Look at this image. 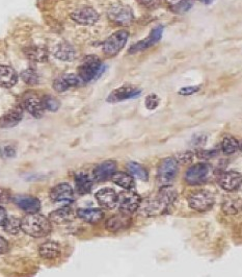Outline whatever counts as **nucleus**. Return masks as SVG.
Listing matches in <instances>:
<instances>
[{
  "instance_id": "obj_1",
  "label": "nucleus",
  "mask_w": 242,
  "mask_h": 277,
  "mask_svg": "<svg viewBox=\"0 0 242 277\" xmlns=\"http://www.w3.org/2000/svg\"><path fill=\"white\" fill-rule=\"evenodd\" d=\"M21 229L33 237H43L51 233L52 225L49 218H46L43 215L37 213L27 214L22 219Z\"/></svg>"
},
{
  "instance_id": "obj_2",
  "label": "nucleus",
  "mask_w": 242,
  "mask_h": 277,
  "mask_svg": "<svg viewBox=\"0 0 242 277\" xmlns=\"http://www.w3.org/2000/svg\"><path fill=\"white\" fill-rule=\"evenodd\" d=\"M105 69V65L98 57L89 56L83 59L81 66L78 69V75L83 82H91L98 79L104 73Z\"/></svg>"
},
{
  "instance_id": "obj_3",
  "label": "nucleus",
  "mask_w": 242,
  "mask_h": 277,
  "mask_svg": "<svg viewBox=\"0 0 242 277\" xmlns=\"http://www.w3.org/2000/svg\"><path fill=\"white\" fill-rule=\"evenodd\" d=\"M178 174V163L174 158L162 159L157 170V182L159 187L171 186Z\"/></svg>"
},
{
  "instance_id": "obj_4",
  "label": "nucleus",
  "mask_w": 242,
  "mask_h": 277,
  "mask_svg": "<svg viewBox=\"0 0 242 277\" xmlns=\"http://www.w3.org/2000/svg\"><path fill=\"white\" fill-rule=\"evenodd\" d=\"M108 18L116 25L128 26L134 20V14L130 6L115 3L109 6L107 11Z\"/></svg>"
},
{
  "instance_id": "obj_5",
  "label": "nucleus",
  "mask_w": 242,
  "mask_h": 277,
  "mask_svg": "<svg viewBox=\"0 0 242 277\" xmlns=\"http://www.w3.org/2000/svg\"><path fill=\"white\" fill-rule=\"evenodd\" d=\"M129 38V33L127 30H118V32L113 33L109 36L107 39L104 41L102 49L104 55L107 57H114L125 47Z\"/></svg>"
},
{
  "instance_id": "obj_6",
  "label": "nucleus",
  "mask_w": 242,
  "mask_h": 277,
  "mask_svg": "<svg viewBox=\"0 0 242 277\" xmlns=\"http://www.w3.org/2000/svg\"><path fill=\"white\" fill-rule=\"evenodd\" d=\"M215 202L214 195L210 191L200 190L193 192L188 197V204L190 209L197 212H205L211 209Z\"/></svg>"
},
{
  "instance_id": "obj_7",
  "label": "nucleus",
  "mask_w": 242,
  "mask_h": 277,
  "mask_svg": "<svg viewBox=\"0 0 242 277\" xmlns=\"http://www.w3.org/2000/svg\"><path fill=\"white\" fill-rule=\"evenodd\" d=\"M212 168L208 164H197L187 170L185 174V180L191 186H199L209 180L211 176Z\"/></svg>"
},
{
  "instance_id": "obj_8",
  "label": "nucleus",
  "mask_w": 242,
  "mask_h": 277,
  "mask_svg": "<svg viewBox=\"0 0 242 277\" xmlns=\"http://www.w3.org/2000/svg\"><path fill=\"white\" fill-rule=\"evenodd\" d=\"M50 199L54 203L69 205L74 202L75 196L72 187L69 183L61 182L53 187L50 191Z\"/></svg>"
},
{
  "instance_id": "obj_9",
  "label": "nucleus",
  "mask_w": 242,
  "mask_h": 277,
  "mask_svg": "<svg viewBox=\"0 0 242 277\" xmlns=\"http://www.w3.org/2000/svg\"><path fill=\"white\" fill-rule=\"evenodd\" d=\"M71 18L77 24L82 26L93 25L99 21L100 15L99 13L90 6L78 7L71 13Z\"/></svg>"
},
{
  "instance_id": "obj_10",
  "label": "nucleus",
  "mask_w": 242,
  "mask_h": 277,
  "mask_svg": "<svg viewBox=\"0 0 242 277\" xmlns=\"http://www.w3.org/2000/svg\"><path fill=\"white\" fill-rule=\"evenodd\" d=\"M142 94V90L131 84H125L120 88L114 89L106 98V101L109 103H118L125 101L128 99H133Z\"/></svg>"
},
{
  "instance_id": "obj_11",
  "label": "nucleus",
  "mask_w": 242,
  "mask_h": 277,
  "mask_svg": "<svg viewBox=\"0 0 242 277\" xmlns=\"http://www.w3.org/2000/svg\"><path fill=\"white\" fill-rule=\"evenodd\" d=\"M140 202H142V199H140L139 195L135 193V192L126 190L119 194L118 205L122 213L130 215L136 212L140 205Z\"/></svg>"
},
{
  "instance_id": "obj_12",
  "label": "nucleus",
  "mask_w": 242,
  "mask_h": 277,
  "mask_svg": "<svg viewBox=\"0 0 242 277\" xmlns=\"http://www.w3.org/2000/svg\"><path fill=\"white\" fill-rule=\"evenodd\" d=\"M162 34H163V26L159 25L157 27L153 28L149 36L146 37L145 39L140 40L139 42L135 43L134 45H132L128 53H130V55H134V53L149 49L150 47H152V46H154L155 44H157L161 40Z\"/></svg>"
},
{
  "instance_id": "obj_13",
  "label": "nucleus",
  "mask_w": 242,
  "mask_h": 277,
  "mask_svg": "<svg viewBox=\"0 0 242 277\" xmlns=\"http://www.w3.org/2000/svg\"><path fill=\"white\" fill-rule=\"evenodd\" d=\"M12 201L27 214H37L42 209V204L40 200L31 195H26V194L16 195L13 196Z\"/></svg>"
},
{
  "instance_id": "obj_14",
  "label": "nucleus",
  "mask_w": 242,
  "mask_h": 277,
  "mask_svg": "<svg viewBox=\"0 0 242 277\" xmlns=\"http://www.w3.org/2000/svg\"><path fill=\"white\" fill-rule=\"evenodd\" d=\"M82 83L83 80L78 74L66 73L56 79L53 82V89L59 92V93H62V92H66L69 89L80 87Z\"/></svg>"
},
{
  "instance_id": "obj_15",
  "label": "nucleus",
  "mask_w": 242,
  "mask_h": 277,
  "mask_svg": "<svg viewBox=\"0 0 242 277\" xmlns=\"http://www.w3.org/2000/svg\"><path fill=\"white\" fill-rule=\"evenodd\" d=\"M217 182L224 191L233 192L241 186L242 175L236 171H225L217 175Z\"/></svg>"
},
{
  "instance_id": "obj_16",
  "label": "nucleus",
  "mask_w": 242,
  "mask_h": 277,
  "mask_svg": "<svg viewBox=\"0 0 242 277\" xmlns=\"http://www.w3.org/2000/svg\"><path fill=\"white\" fill-rule=\"evenodd\" d=\"M131 224H132V218L130 217V215L120 213L113 215V216L109 218L105 223V227L108 232L118 233L121 232V230L129 228Z\"/></svg>"
},
{
  "instance_id": "obj_17",
  "label": "nucleus",
  "mask_w": 242,
  "mask_h": 277,
  "mask_svg": "<svg viewBox=\"0 0 242 277\" xmlns=\"http://www.w3.org/2000/svg\"><path fill=\"white\" fill-rule=\"evenodd\" d=\"M140 214L144 216H157V215L167 213L168 210L162 204V202L156 198H148L144 201L140 202V205L138 207Z\"/></svg>"
},
{
  "instance_id": "obj_18",
  "label": "nucleus",
  "mask_w": 242,
  "mask_h": 277,
  "mask_svg": "<svg viewBox=\"0 0 242 277\" xmlns=\"http://www.w3.org/2000/svg\"><path fill=\"white\" fill-rule=\"evenodd\" d=\"M76 217H77V211L73 210L71 206L66 205L50 213L49 220L53 223H56V224L62 225L73 222L76 219Z\"/></svg>"
},
{
  "instance_id": "obj_19",
  "label": "nucleus",
  "mask_w": 242,
  "mask_h": 277,
  "mask_svg": "<svg viewBox=\"0 0 242 277\" xmlns=\"http://www.w3.org/2000/svg\"><path fill=\"white\" fill-rule=\"evenodd\" d=\"M24 116V110L21 106H16L7 111L0 117V127L1 128H12L17 126L22 121Z\"/></svg>"
},
{
  "instance_id": "obj_20",
  "label": "nucleus",
  "mask_w": 242,
  "mask_h": 277,
  "mask_svg": "<svg viewBox=\"0 0 242 277\" xmlns=\"http://www.w3.org/2000/svg\"><path fill=\"white\" fill-rule=\"evenodd\" d=\"M116 172V163L113 160H106L104 163L97 166L93 171V179L102 182L112 178Z\"/></svg>"
},
{
  "instance_id": "obj_21",
  "label": "nucleus",
  "mask_w": 242,
  "mask_h": 277,
  "mask_svg": "<svg viewBox=\"0 0 242 277\" xmlns=\"http://www.w3.org/2000/svg\"><path fill=\"white\" fill-rule=\"evenodd\" d=\"M23 109H25L35 118L43 117L45 113L42 99L34 94L25 96L24 100H23Z\"/></svg>"
},
{
  "instance_id": "obj_22",
  "label": "nucleus",
  "mask_w": 242,
  "mask_h": 277,
  "mask_svg": "<svg viewBox=\"0 0 242 277\" xmlns=\"http://www.w3.org/2000/svg\"><path fill=\"white\" fill-rule=\"evenodd\" d=\"M96 198L100 205L104 207V209L112 210L118 205L119 201V195L116 194V192L112 189L105 188L97 192Z\"/></svg>"
},
{
  "instance_id": "obj_23",
  "label": "nucleus",
  "mask_w": 242,
  "mask_h": 277,
  "mask_svg": "<svg viewBox=\"0 0 242 277\" xmlns=\"http://www.w3.org/2000/svg\"><path fill=\"white\" fill-rule=\"evenodd\" d=\"M53 55L56 59L62 61H67V63L74 61L78 57V53L76 49L73 47L72 45H70L68 43L58 44L56 47V49H54Z\"/></svg>"
},
{
  "instance_id": "obj_24",
  "label": "nucleus",
  "mask_w": 242,
  "mask_h": 277,
  "mask_svg": "<svg viewBox=\"0 0 242 277\" xmlns=\"http://www.w3.org/2000/svg\"><path fill=\"white\" fill-rule=\"evenodd\" d=\"M18 81V74L14 68L7 65H0V86L12 88Z\"/></svg>"
},
{
  "instance_id": "obj_25",
  "label": "nucleus",
  "mask_w": 242,
  "mask_h": 277,
  "mask_svg": "<svg viewBox=\"0 0 242 277\" xmlns=\"http://www.w3.org/2000/svg\"><path fill=\"white\" fill-rule=\"evenodd\" d=\"M38 253H40V256L43 258L48 259V260H53L60 257L61 248L58 243L49 241V242H46L43 245H41L40 249H38Z\"/></svg>"
},
{
  "instance_id": "obj_26",
  "label": "nucleus",
  "mask_w": 242,
  "mask_h": 277,
  "mask_svg": "<svg viewBox=\"0 0 242 277\" xmlns=\"http://www.w3.org/2000/svg\"><path fill=\"white\" fill-rule=\"evenodd\" d=\"M77 217L90 224H97L104 218V213L100 209H79L77 211Z\"/></svg>"
},
{
  "instance_id": "obj_27",
  "label": "nucleus",
  "mask_w": 242,
  "mask_h": 277,
  "mask_svg": "<svg viewBox=\"0 0 242 277\" xmlns=\"http://www.w3.org/2000/svg\"><path fill=\"white\" fill-rule=\"evenodd\" d=\"M93 179L91 178L87 173L84 172L77 173L75 175V184L78 193L81 195L89 194L93 188Z\"/></svg>"
},
{
  "instance_id": "obj_28",
  "label": "nucleus",
  "mask_w": 242,
  "mask_h": 277,
  "mask_svg": "<svg viewBox=\"0 0 242 277\" xmlns=\"http://www.w3.org/2000/svg\"><path fill=\"white\" fill-rule=\"evenodd\" d=\"M178 193L176 190L171 187H162L158 193V199L162 202V204L165 205L168 210H169V207L174 204V202L177 200V195Z\"/></svg>"
},
{
  "instance_id": "obj_29",
  "label": "nucleus",
  "mask_w": 242,
  "mask_h": 277,
  "mask_svg": "<svg viewBox=\"0 0 242 277\" xmlns=\"http://www.w3.org/2000/svg\"><path fill=\"white\" fill-rule=\"evenodd\" d=\"M112 180L125 190H131L134 188L133 176L125 172H115L112 175Z\"/></svg>"
},
{
  "instance_id": "obj_30",
  "label": "nucleus",
  "mask_w": 242,
  "mask_h": 277,
  "mask_svg": "<svg viewBox=\"0 0 242 277\" xmlns=\"http://www.w3.org/2000/svg\"><path fill=\"white\" fill-rule=\"evenodd\" d=\"M24 53L29 59L35 61H45L48 59V51L40 46H31L25 48Z\"/></svg>"
},
{
  "instance_id": "obj_31",
  "label": "nucleus",
  "mask_w": 242,
  "mask_h": 277,
  "mask_svg": "<svg viewBox=\"0 0 242 277\" xmlns=\"http://www.w3.org/2000/svg\"><path fill=\"white\" fill-rule=\"evenodd\" d=\"M222 210L227 215H236L242 212V199L235 198L225 200L222 205Z\"/></svg>"
},
{
  "instance_id": "obj_32",
  "label": "nucleus",
  "mask_w": 242,
  "mask_h": 277,
  "mask_svg": "<svg viewBox=\"0 0 242 277\" xmlns=\"http://www.w3.org/2000/svg\"><path fill=\"white\" fill-rule=\"evenodd\" d=\"M221 149L225 155H232L239 149V142L232 136H225L222 140Z\"/></svg>"
},
{
  "instance_id": "obj_33",
  "label": "nucleus",
  "mask_w": 242,
  "mask_h": 277,
  "mask_svg": "<svg viewBox=\"0 0 242 277\" xmlns=\"http://www.w3.org/2000/svg\"><path fill=\"white\" fill-rule=\"evenodd\" d=\"M127 169L130 173V175L133 176V178H136L143 181H147L148 180V172L146 169L135 161H130V163L127 164Z\"/></svg>"
},
{
  "instance_id": "obj_34",
  "label": "nucleus",
  "mask_w": 242,
  "mask_h": 277,
  "mask_svg": "<svg viewBox=\"0 0 242 277\" xmlns=\"http://www.w3.org/2000/svg\"><path fill=\"white\" fill-rule=\"evenodd\" d=\"M169 4L175 13L182 14L188 12L192 7L193 2L192 0H174V1H169Z\"/></svg>"
},
{
  "instance_id": "obj_35",
  "label": "nucleus",
  "mask_w": 242,
  "mask_h": 277,
  "mask_svg": "<svg viewBox=\"0 0 242 277\" xmlns=\"http://www.w3.org/2000/svg\"><path fill=\"white\" fill-rule=\"evenodd\" d=\"M21 223L22 219H19L18 217L15 216H9V219H7L3 228L6 233H9L11 235H16L21 230Z\"/></svg>"
},
{
  "instance_id": "obj_36",
  "label": "nucleus",
  "mask_w": 242,
  "mask_h": 277,
  "mask_svg": "<svg viewBox=\"0 0 242 277\" xmlns=\"http://www.w3.org/2000/svg\"><path fill=\"white\" fill-rule=\"evenodd\" d=\"M41 99H42V104L44 106L45 111L56 112L59 110L60 102L56 97H53L51 95H45Z\"/></svg>"
},
{
  "instance_id": "obj_37",
  "label": "nucleus",
  "mask_w": 242,
  "mask_h": 277,
  "mask_svg": "<svg viewBox=\"0 0 242 277\" xmlns=\"http://www.w3.org/2000/svg\"><path fill=\"white\" fill-rule=\"evenodd\" d=\"M21 78L28 86H37L40 82V76L34 69H26L21 73Z\"/></svg>"
},
{
  "instance_id": "obj_38",
  "label": "nucleus",
  "mask_w": 242,
  "mask_h": 277,
  "mask_svg": "<svg viewBox=\"0 0 242 277\" xmlns=\"http://www.w3.org/2000/svg\"><path fill=\"white\" fill-rule=\"evenodd\" d=\"M194 158V153L191 151H185V152H180L175 157V159L177 160L178 164H183L187 165L190 164L192 159Z\"/></svg>"
},
{
  "instance_id": "obj_39",
  "label": "nucleus",
  "mask_w": 242,
  "mask_h": 277,
  "mask_svg": "<svg viewBox=\"0 0 242 277\" xmlns=\"http://www.w3.org/2000/svg\"><path fill=\"white\" fill-rule=\"evenodd\" d=\"M160 104V98L156 94H149L145 99V105L148 110L157 109Z\"/></svg>"
},
{
  "instance_id": "obj_40",
  "label": "nucleus",
  "mask_w": 242,
  "mask_h": 277,
  "mask_svg": "<svg viewBox=\"0 0 242 277\" xmlns=\"http://www.w3.org/2000/svg\"><path fill=\"white\" fill-rule=\"evenodd\" d=\"M0 156L2 158H12L16 156V148L11 144H4L0 147Z\"/></svg>"
},
{
  "instance_id": "obj_41",
  "label": "nucleus",
  "mask_w": 242,
  "mask_h": 277,
  "mask_svg": "<svg viewBox=\"0 0 242 277\" xmlns=\"http://www.w3.org/2000/svg\"><path fill=\"white\" fill-rule=\"evenodd\" d=\"M13 200V196L11 192L6 189L0 188V204L2 203H9Z\"/></svg>"
},
{
  "instance_id": "obj_42",
  "label": "nucleus",
  "mask_w": 242,
  "mask_h": 277,
  "mask_svg": "<svg viewBox=\"0 0 242 277\" xmlns=\"http://www.w3.org/2000/svg\"><path fill=\"white\" fill-rule=\"evenodd\" d=\"M201 87L200 86H191V87H185V88H182L179 90V94H181V95H192L194 93H198V92L200 91Z\"/></svg>"
},
{
  "instance_id": "obj_43",
  "label": "nucleus",
  "mask_w": 242,
  "mask_h": 277,
  "mask_svg": "<svg viewBox=\"0 0 242 277\" xmlns=\"http://www.w3.org/2000/svg\"><path fill=\"white\" fill-rule=\"evenodd\" d=\"M197 155L200 158L207 159V158L214 157L216 155V151H214V150H199L197 152Z\"/></svg>"
},
{
  "instance_id": "obj_44",
  "label": "nucleus",
  "mask_w": 242,
  "mask_h": 277,
  "mask_svg": "<svg viewBox=\"0 0 242 277\" xmlns=\"http://www.w3.org/2000/svg\"><path fill=\"white\" fill-rule=\"evenodd\" d=\"M10 245L3 237L0 236V255H4V253L9 252Z\"/></svg>"
},
{
  "instance_id": "obj_45",
  "label": "nucleus",
  "mask_w": 242,
  "mask_h": 277,
  "mask_svg": "<svg viewBox=\"0 0 242 277\" xmlns=\"http://www.w3.org/2000/svg\"><path fill=\"white\" fill-rule=\"evenodd\" d=\"M136 1L146 7H155L159 4L160 0H136Z\"/></svg>"
},
{
  "instance_id": "obj_46",
  "label": "nucleus",
  "mask_w": 242,
  "mask_h": 277,
  "mask_svg": "<svg viewBox=\"0 0 242 277\" xmlns=\"http://www.w3.org/2000/svg\"><path fill=\"white\" fill-rule=\"evenodd\" d=\"M7 219H9V215H7L4 207L0 205V226L3 227L5 225Z\"/></svg>"
},
{
  "instance_id": "obj_47",
  "label": "nucleus",
  "mask_w": 242,
  "mask_h": 277,
  "mask_svg": "<svg viewBox=\"0 0 242 277\" xmlns=\"http://www.w3.org/2000/svg\"><path fill=\"white\" fill-rule=\"evenodd\" d=\"M207 140V137L205 135H196L192 138V142L194 145H203L206 143Z\"/></svg>"
},
{
  "instance_id": "obj_48",
  "label": "nucleus",
  "mask_w": 242,
  "mask_h": 277,
  "mask_svg": "<svg viewBox=\"0 0 242 277\" xmlns=\"http://www.w3.org/2000/svg\"><path fill=\"white\" fill-rule=\"evenodd\" d=\"M200 1L203 2L204 4H207V5H208V4H211V3L214 1V0H200Z\"/></svg>"
},
{
  "instance_id": "obj_49",
  "label": "nucleus",
  "mask_w": 242,
  "mask_h": 277,
  "mask_svg": "<svg viewBox=\"0 0 242 277\" xmlns=\"http://www.w3.org/2000/svg\"><path fill=\"white\" fill-rule=\"evenodd\" d=\"M239 149L242 151V140L239 142Z\"/></svg>"
},
{
  "instance_id": "obj_50",
  "label": "nucleus",
  "mask_w": 242,
  "mask_h": 277,
  "mask_svg": "<svg viewBox=\"0 0 242 277\" xmlns=\"http://www.w3.org/2000/svg\"><path fill=\"white\" fill-rule=\"evenodd\" d=\"M168 1H174V0H168Z\"/></svg>"
}]
</instances>
